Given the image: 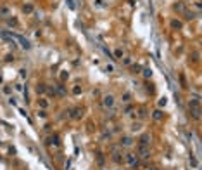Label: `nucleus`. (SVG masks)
<instances>
[{"label": "nucleus", "mask_w": 202, "mask_h": 170, "mask_svg": "<svg viewBox=\"0 0 202 170\" xmlns=\"http://www.w3.org/2000/svg\"><path fill=\"white\" fill-rule=\"evenodd\" d=\"M185 17H187V19H193V17H195V14H193L192 11H185Z\"/></svg>", "instance_id": "obj_20"}, {"label": "nucleus", "mask_w": 202, "mask_h": 170, "mask_svg": "<svg viewBox=\"0 0 202 170\" xmlns=\"http://www.w3.org/2000/svg\"><path fill=\"white\" fill-rule=\"evenodd\" d=\"M11 9L9 7H0V17H9Z\"/></svg>", "instance_id": "obj_9"}, {"label": "nucleus", "mask_w": 202, "mask_h": 170, "mask_svg": "<svg viewBox=\"0 0 202 170\" xmlns=\"http://www.w3.org/2000/svg\"><path fill=\"white\" fill-rule=\"evenodd\" d=\"M7 23H9V26H17V19L11 17V19H7Z\"/></svg>", "instance_id": "obj_19"}, {"label": "nucleus", "mask_w": 202, "mask_h": 170, "mask_svg": "<svg viewBox=\"0 0 202 170\" xmlns=\"http://www.w3.org/2000/svg\"><path fill=\"white\" fill-rule=\"evenodd\" d=\"M123 57V50L121 49H116L114 50V59H121Z\"/></svg>", "instance_id": "obj_18"}, {"label": "nucleus", "mask_w": 202, "mask_h": 170, "mask_svg": "<svg viewBox=\"0 0 202 170\" xmlns=\"http://www.w3.org/2000/svg\"><path fill=\"white\" fill-rule=\"evenodd\" d=\"M131 70H133V73H138V71H140V64H133Z\"/></svg>", "instance_id": "obj_24"}, {"label": "nucleus", "mask_w": 202, "mask_h": 170, "mask_svg": "<svg viewBox=\"0 0 202 170\" xmlns=\"http://www.w3.org/2000/svg\"><path fill=\"white\" fill-rule=\"evenodd\" d=\"M142 73H143V76H145V78H150V76H152V70H150V68H143V70H142Z\"/></svg>", "instance_id": "obj_15"}, {"label": "nucleus", "mask_w": 202, "mask_h": 170, "mask_svg": "<svg viewBox=\"0 0 202 170\" xmlns=\"http://www.w3.org/2000/svg\"><path fill=\"white\" fill-rule=\"evenodd\" d=\"M152 118H154V120H155V122H161V120H163V118H164V113H163V111H161V110H155V111H154V113H152Z\"/></svg>", "instance_id": "obj_6"}, {"label": "nucleus", "mask_w": 202, "mask_h": 170, "mask_svg": "<svg viewBox=\"0 0 202 170\" xmlns=\"http://www.w3.org/2000/svg\"><path fill=\"white\" fill-rule=\"evenodd\" d=\"M17 38H19V42H21V45L24 47V49H30V47H31V44H30V42H28V40H26L24 37H17Z\"/></svg>", "instance_id": "obj_10"}, {"label": "nucleus", "mask_w": 202, "mask_h": 170, "mask_svg": "<svg viewBox=\"0 0 202 170\" xmlns=\"http://www.w3.org/2000/svg\"><path fill=\"white\" fill-rule=\"evenodd\" d=\"M67 2V5H69V9H76V5H74V0H66Z\"/></svg>", "instance_id": "obj_22"}, {"label": "nucleus", "mask_w": 202, "mask_h": 170, "mask_svg": "<svg viewBox=\"0 0 202 170\" xmlns=\"http://www.w3.org/2000/svg\"><path fill=\"white\" fill-rule=\"evenodd\" d=\"M174 9H176V11H183V4H176Z\"/></svg>", "instance_id": "obj_27"}, {"label": "nucleus", "mask_w": 202, "mask_h": 170, "mask_svg": "<svg viewBox=\"0 0 202 170\" xmlns=\"http://www.w3.org/2000/svg\"><path fill=\"white\" fill-rule=\"evenodd\" d=\"M4 92H5V94H11V87H7V85H5V87H4Z\"/></svg>", "instance_id": "obj_31"}, {"label": "nucleus", "mask_w": 202, "mask_h": 170, "mask_svg": "<svg viewBox=\"0 0 202 170\" xmlns=\"http://www.w3.org/2000/svg\"><path fill=\"white\" fill-rule=\"evenodd\" d=\"M67 76H69V75H67V71H64V73H62V75H61V78H62V80H66V78H67Z\"/></svg>", "instance_id": "obj_30"}, {"label": "nucleus", "mask_w": 202, "mask_h": 170, "mask_svg": "<svg viewBox=\"0 0 202 170\" xmlns=\"http://www.w3.org/2000/svg\"><path fill=\"white\" fill-rule=\"evenodd\" d=\"M38 104H40V108H47V106H49V101H45V99H38Z\"/></svg>", "instance_id": "obj_17"}, {"label": "nucleus", "mask_w": 202, "mask_h": 170, "mask_svg": "<svg viewBox=\"0 0 202 170\" xmlns=\"http://www.w3.org/2000/svg\"><path fill=\"white\" fill-rule=\"evenodd\" d=\"M49 142H52V144H54V146H57V147L61 146V142H59V137H57V135H52V137L49 139Z\"/></svg>", "instance_id": "obj_14"}, {"label": "nucleus", "mask_w": 202, "mask_h": 170, "mask_svg": "<svg viewBox=\"0 0 202 170\" xmlns=\"http://www.w3.org/2000/svg\"><path fill=\"white\" fill-rule=\"evenodd\" d=\"M73 92H74V94H81V87H78V85H76V87L73 89Z\"/></svg>", "instance_id": "obj_26"}, {"label": "nucleus", "mask_w": 202, "mask_h": 170, "mask_svg": "<svg viewBox=\"0 0 202 170\" xmlns=\"http://www.w3.org/2000/svg\"><path fill=\"white\" fill-rule=\"evenodd\" d=\"M149 142H150V135H149V134H143V135L140 137V144H142V146H149Z\"/></svg>", "instance_id": "obj_8"}, {"label": "nucleus", "mask_w": 202, "mask_h": 170, "mask_svg": "<svg viewBox=\"0 0 202 170\" xmlns=\"http://www.w3.org/2000/svg\"><path fill=\"white\" fill-rule=\"evenodd\" d=\"M188 113H190L192 118H195V120L200 118V102H199V99H192V101L188 102Z\"/></svg>", "instance_id": "obj_1"}, {"label": "nucleus", "mask_w": 202, "mask_h": 170, "mask_svg": "<svg viewBox=\"0 0 202 170\" xmlns=\"http://www.w3.org/2000/svg\"><path fill=\"white\" fill-rule=\"evenodd\" d=\"M126 160H128V163L131 165V168H138L140 161H138V156H137V155H128Z\"/></svg>", "instance_id": "obj_3"}, {"label": "nucleus", "mask_w": 202, "mask_h": 170, "mask_svg": "<svg viewBox=\"0 0 202 170\" xmlns=\"http://www.w3.org/2000/svg\"><path fill=\"white\" fill-rule=\"evenodd\" d=\"M99 163H100V165L104 163V156H102V155H99Z\"/></svg>", "instance_id": "obj_32"}, {"label": "nucleus", "mask_w": 202, "mask_h": 170, "mask_svg": "<svg viewBox=\"0 0 202 170\" xmlns=\"http://www.w3.org/2000/svg\"><path fill=\"white\" fill-rule=\"evenodd\" d=\"M121 144H123V146H131V144H133V139L126 135V137H123V139H121Z\"/></svg>", "instance_id": "obj_11"}, {"label": "nucleus", "mask_w": 202, "mask_h": 170, "mask_svg": "<svg viewBox=\"0 0 202 170\" xmlns=\"http://www.w3.org/2000/svg\"><path fill=\"white\" fill-rule=\"evenodd\" d=\"M81 116H83V110H81V108H74V110H73V115H71V118L78 120V118H81Z\"/></svg>", "instance_id": "obj_7"}, {"label": "nucleus", "mask_w": 202, "mask_h": 170, "mask_svg": "<svg viewBox=\"0 0 202 170\" xmlns=\"http://www.w3.org/2000/svg\"><path fill=\"white\" fill-rule=\"evenodd\" d=\"M102 102H104L105 108H112V106H114V96H111V94H109V96H105Z\"/></svg>", "instance_id": "obj_4"}, {"label": "nucleus", "mask_w": 202, "mask_h": 170, "mask_svg": "<svg viewBox=\"0 0 202 170\" xmlns=\"http://www.w3.org/2000/svg\"><path fill=\"white\" fill-rule=\"evenodd\" d=\"M59 94H61V96H64V94H66V92H64V89H62V85H59Z\"/></svg>", "instance_id": "obj_29"}, {"label": "nucleus", "mask_w": 202, "mask_h": 170, "mask_svg": "<svg viewBox=\"0 0 202 170\" xmlns=\"http://www.w3.org/2000/svg\"><path fill=\"white\" fill-rule=\"evenodd\" d=\"M166 102H168V101H166V97H163V99L159 101V106H166Z\"/></svg>", "instance_id": "obj_28"}, {"label": "nucleus", "mask_w": 202, "mask_h": 170, "mask_svg": "<svg viewBox=\"0 0 202 170\" xmlns=\"http://www.w3.org/2000/svg\"><path fill=\"white\" fill-rule=\"evenodd\" d=\"M138 111H140V113H138V116H140V118H145V116H147V111H145V108H140Z\"/></svg>", "instance_id": "obj_21"}, {"label": "nucleus", "mask_w": 202, "mask_h": 170, "mask_svg": "<svg viewBox=\"0 0 202 170\" xmlns=\"http://www.w3.org/2000/svg\"><path fill=\"white\" fill-rule=\"evenodd\" d=\"M137 156H140V158H143V160H147L149 156H150V151H149V146H138V155Z\"/></svg>", "instance_id": "obj_2"}, {"label": "nucleus", "mask_w": 202, "mask_h": 170, "mask_svg": "<svg viewBox=\"0 0 202 170\" xmlns=\"http://www.w3.org/2000/svg\"><path fill=\"white\" fill-rule=\"evenodd\" d=\"M22 12H24V14H31V12H33V5H31V4L22 5Z\"/></svg>", "instance_id": "obj_12"}, {"label": "nucleus", "mask_w": 202, "mask_h": 170, "mask_svg": "<svg viewBox=\"0 0 202 170\" xmlns=\"http://www.w3.org/2000/svg\"><path fill=\"white\" fill-rule=\"evenodd\" d=\"M45 90H47V87H45V85H43V83H40V85H36V92H38V94H43Z\"/></svg>", "instance_id": "obj_16"}, {"label": "nucleus", "mask_w": 202, "mask_h": 170, "mask_svg": "<svg viewBox=\"0 0 202 170\" xmlns=\"http://www.w3.org/2000/svg\"><path fill=\"white\" fill-rule=\"evenodd\" d=\"M149 170H157V168H149Z\"/></svg>", "instance_id": "obj_33"}, {"label": "nucleus", "mask_w": 202, "mask_h": 170, "mask_svg": "<svg viewBox=\"0 0 202 170\" xmlns=\"http://www.w3.org/2000/svg\"><path fill=\"white\" fill-rule=\"evenodd\" d=\"M140 129V123H133L131 125V130H138Z\"/></svg>", "instance_id": "obj_25"}, {"label": "nucleus", "mask_w": 202, "mask_h": 170, "mask_svg": "<svg viewBox=\"0 0 202 170\" xmlns=\"http://www.w3.org/2000/svg\"><path fill=\"white\" fill-rule=\"evenodd\" d=\"M171 26H173L174 30H180V28H182L183 25H182V21H176V19H173V21H171Z\"/></svg>", "instance_id": "obj_13"}, {"label": "nucleus", "mask_w": 202, "mask_h": 170, "mask_svg": "<svg viewBox=\"0 0 202 170\" xmlns=\"http://www.w3.org/2000/svg\"><path fill=\"white\" fill-rule=\"evenodd\" d=\"M123 101H124V102H130V94H128V92L123 94Z\"/></svg>", "instance_id": "obj_23"}, {"label": "nucleus", "mask_w": 202, "mask_h": 170, "mask_svg": "<svg viewBox=\"0 0 202 170\" xmlns=\"http://www.w3.org/2000/svg\"><path fill=\"white\" fill-rule=\"evenodd\" d=\"M112 160H114L116 163H123V160H124V158H123V155H121L118 149H114V151H112Z\"/></svg>", "instance_id": "obj_5"}]
</instances>
